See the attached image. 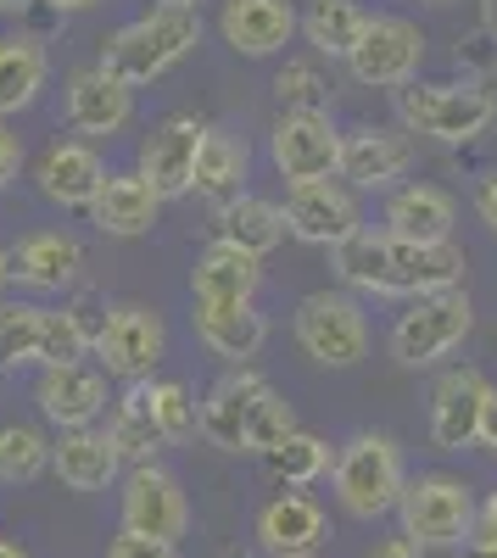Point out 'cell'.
I'll use <instances>...</instances> for the list:
<instances>
[{
	"instance_id": "cell-1",
	"label": "cell",
	"mask_w": 497,
	"mask_h": 558,
	"mask_svg": "<svg viewBox=\"0 0 497 558\" xmlns=\"http://www.w3.org/2000/svg\"><path fill=\"white\" fill-rule=\"evenodd\" d=\"M470 257L453 241H397L386 229H357L336 246L341 286L364 296H431V291H459Z\"/></svg>"
},
{
	"instance_id": "cell-2",
	"label": "cell",
	"mask_w": 497,
	"mask_h": 558,
	"mask_svg": "<svg viewBox=\"0 0 497 558\" xmlns=\"http://www.w3.org/2000/svg\"><path fill=\"white\" fill-rule=\"evenodd\" d=\"M207 447L218 452H235V458H263L275 452L291 430H296V413L291 402L268 386L263 375L252 368H235V375H223L207 397H202V425Z\"/></svg>"
},
{
	"instance_id": "cell-3",
	"label": "cell",
	"mask_w": 497,
	"mask_h": 558,
	"mask_svg": "<svg viewBox=\"0 0 497 558\" xmlns=\"http://www.w3.org/2000/svg\"><path fill=\"white\" fill-rule=\"evenodd\" d=\"M202 45V12L179 7V0H162L146 17H134L129 28H118L101 45V68L112 78H123L129 89H146L157 78H168L179 62Z\"/></svg>"
},
{
	"instance_id": "cell-4",
	"label": "cell",
	"mask_w": 497,
	"mask_h": 558,
	"mask_svg": "<svg viewBox=\"0 0 497 558\" xmlns=\"http://www.w3.org/2000/svg\"><path fill=\"white\" fill-rule=\"evenodd\" d=\"M330 486H336V502L347 508V520H357V525L397 514V497L409 486V463H402L397 436L357 430L330 463Z\"/></svg>"
},
{
	"instance_id": "cell-5",
	"label": "cell",
	"mask_w": 497,
	"mask_h": 558,
	"mask_svg": "<svg viewBox=\"0 0 497 558\" xmlns=\"http://www.w3.org/2000/svg\"><path fill=\"white\" fill-rule=\"evenodd\" d=\"M397 118L409 134L436 140V146H470L497 123V96L481 78L453 84H402L397 89Z\"/></svg>"
},
{
	"instance_id": "cell-6",
	"label": "cell",
	"mask_w": 497,
	"mask_h": 558,
	"mask_svg": "<svg viewBox=\"0 0 497 558\" xmlns=\"http://www.w3.org/2000/svg\"><path fill=\"white\" fill-rule=\"evenodd\" d=\"M397 525L420 553H441V547H464L470 525H475V497L459 475H414L397 497Z\"/></svg>"
},
{
	"instance_id": "cell-7",
	"label": "cell",
	"mask_w": 497,
	"mask_h": 558,
	"mask_svg": "<svg viewBox=\"0 0 497 558\" xmlns=\"http://www.w3.org/2000/svg\"><path fill=\"white\" fill-rule=\"evenodd\" d=\"M470 330H475V302L464 286L414 296L409 313H397V324H391V357L402 368H431L447 352H459L470 341Z\"/></svg>"
},
{
	"instance_id": "cell-8",
	"label": "cell",
	"mask_w": 497,
	"mask_h": 558,
	"mask_svg": "<svg viewBox=\"0 0 497 558\" xmlns=\"http://www.w3.org/2000/svg\"><path fill=\"white\" fill-rule=\"evenodd\" d=\"M296 347L319 368H357L369 357V313L352 291H313L296 302Z\"/></svg>"
},
{
	"instance_id": "cell-9",
	"label": "cell",
	"mask_w": 497,
	"mask_h": 558,
	"mask_svg": "<svg viewBox=\"0 0 497 558\" xmlns=\"http://www.w3.org/2000/svg\"><path fill=\"white\" fill-rule=\"evenodd\" d=\"M118 520L129 536H157V542H173L191 531V497L185 486H179L173 470H162V463H129L123 475V497H118Z\"/></svg>"
},
{
	"instance_id": "cell-10",
	"label": "cell",
	"mask_w": 497,
	"mask_h": 558,
	"mask_svg": "<svg viewBox=\"0 0 497 558\" xmlns=\"http://www.w3.org/2000/svg\"><path fill=\"white\" fill-rule=\"evenodd\" d=\"M425 62V34L409 17H369L357 45L347 51V73L364 89H402L420 78Z\"/></svg>"
},
{
	"instance_id": "cell-11",
	"label": "cell",
	"mask_w": 497,
	"mask_h": 558,
	"mask_svg": "<svg viewBox=\"0 0 497 558\" xmlns=\"http://www.w3.org/2000/svg\"><path fill=\"white\" fill-rule=\"evenodd\" d=\"M96 357L107 368V380H123V386L151 380L157 363L168 357V324H162V313L146 307V302H118L107 313V330L96 341Z\"/></svg>"
},
{
	"instance_id": "cell-12",
	"label": "cell",
	"mask_w": 497,
	"mask_h": 558,
	"mask_svg": "<svg viewBox=\"0 0 497 558\" xmlns=\"http://www.w3.org/2000/svg\"><path fill=\"white\" fill-rule=\"evenodd\" d=\"M357 229H364V207L341 179H307L286 191V235H296L302 246L336 252Z\"/></svg>"
},
{
	"instance_id": "cell-13",
	"label": "cell",
	"mask_w": 497,
	"mask_h": 558,
	"mask_svg": "<svg viewBox=\"0 0 497 558\" xmlns=\"http://www.w3.org/2000/svg\"><path fill=\"white\" fill-rule=\"evenodd\" d=\"M268 157H275L286 184L336 179L341 173V129L330 123V112H280L275 134H268Z\"/></svg>"
},
{
	"instance_id": "cell-14",
	"label": "cell",
	"mask_w": 497,
	"mask_h": 558,
	"mask_svg": "<svg viewBox=\"0 0 497 558\" xmlns=\"http://www.w3.org/2000/svg\"><path fill=\"white\" fill-rule=\"evenodd\" d=\"M497 386L481 375V368H447L431 391V447L436 452H464L481 441L486 408H492Z\"/></svg>"
},
{
	"instance_id": "cell-15",
	"label": "cell",
	"mask_w": 497,
	"mask_h": 558,
	"mask_svg": "<svg viewBox=\"0 0 497 558\" xmlns=\"http://www.w3.org/2000/svg\"><path fill=\"white\" fill-rule=\"evenodd\" d=\"M202 134L207 123H196L191 112H173L162 118L146 140H141V162H134V173H141L151 191L162 202L173 196H191V184H196V151H202Z\"/></svg>"
},
{
	"instance_id": "cell-16",
	"label": "cell",
	"mask_w": 497,
	"mask_h": 558,
	"mask_svg": "<svg viewBox=\"0 0 497 558\" xmlns=\"http://www.w3.org/2000/svg\"><path fill=\"white\" fill-rule=\"evenodd\" d=\"M68 129L84 140H112L134 123V89L123 78H112L101 62L96 68H73L68 73V96H62Z\"/></svg>"
},
{
	"instance_id": "cell-17",
	"label": "cell",
	"mask_w": 497,
	"mask_h": 558,
	"mask_svg": "<svg viewBox=\"0 0 497 558\" xmlns=\"http://www.w3.org/2000/svg\"><path fill=\"white\" fill-rule=\"evenodd\" d=\"M34 402L39 413L51 418L57 430H84L107 413V368L101 363H57V368H39L34 380Z\"/></svg>"
},
{
	"instance_id": "cell-18",
	"label": "cell",
	"mask_w": 497,
	"mask_h": 558,
	"mask_svg": "<svg viewBox=\"0 0 497 558\" xmlns=\"http://www.w3.org/2000/svg\"><path fill=\"white\" fill-rule=\"evenodd\" d=\"M252 536H257V553H268V558H313L330 536V520L307 492H280L257 508Z\"/></svg>"
},
{
	"instance_id": "cell-19",
	"label": "cell",
	"mask_w": 497,
	"mask_h": 558,
	"mask_svg": "<svg viewBox=\"0 0 497 558\" xmlns=\"http://www.w3.org/2000/svg\"><path fill=\"white\" fill-rule=\"evenodd\" d=\"M302 17L291 0H223V12H218V34L223 45H230L235 57H280L286 45L296 39Z\"/></svg>"
},
{
	"instance_id": "cell-20",
	"label": "cell",
	"mask_w": 497,
	"mask_h": 558,
	"mask_svg": "<svg viewBox=\"0 0 497 558\" xmlns=\"http://www.w3.org/2000/svg\"><path fill=\"white\" fill-rule=\"evenodd\" d=\"M107 179V162L89 140H51L34 162V191L51 202V207H89Z\"/></svg>"
},
{
	"instance_id": "cell-21",
	"label": "cell",
	"mask_w": 497,
	"mask_h": 558,
	"mask_svg": "<svg viewBox=\"0 0 497 558\" xmlns=\"http://www.w3.org/2000/svg\"><path fill=\"white\" fill-rule=\"evenodd\" d=\"M414 168V140L397 129H352L341 134V179L352 191H391V184Z\"/></svg>"
},
{
	"instance_id": "cell-22",
	"label": "cell",
	"mask_w": 497,
	"mask_h": 558,
	"mask_svg": "<svg viewBox=\"0 0 497 558\" xmlns=\"http://www.w3.org/2000/svg\"><path fill=\"white\" fill-rule=\"evenodd\" d=\"M7 268L28 291H68L84 274V246L73 235H62V229H34V235H23L7 252Z\"/></svg>"
},
{
	"instance_id": "cell-23",
	"label": "cell",
	"mask_w": 497,
	"mask_h": 558,
	"mask_svg": "<svg viewBox=\"0 0 497 558\" xmlns=\"http://www.w3.org/2000/svg\"><path fill=\"white\" fill-rule=\"evenodd\" d=\"M84 213H89V223H96L101 235L134 241V235H151V223H157V213H162V196L129 168V173H107L101 191H96V202H89Z\"/></svg>"
},
{
	"instance_id": "cell-24",
	"label": "cell",
	"mask_w": 497,
	"mask_h": 558,
	"mask_svg": "<svg viewBox=\"0 0 497 558\" xmlns=\"http://www.w3.org/2000/svg\"><path fill=\"white\" fill-rule=\"evenodd\" d=\"M196 341L223 363H252L268 347V318L252 302H196Z\"/></svg>"
},
{
	"instance_id": "cell-25",
	"label": "cell",
	"mask_w": 497,
	"mask_h": 558,
	"mask_svg": "<svg viewBox=\"0 0 497 558\" xmlns=\"http://www.w3.org/2000/svg\"><path fill=\"white\" fill-rule=\"evenodd\" d=\"M459 223V202L441 184H397L386 196V235L397 241H453Z\"/></svg>"
},
{
	"instance_id": "cell-26",
	"label": "cell",
	"mask_w": 497,
	"mask_h": 558,
	"mask_svg": "<svg viewBox=\"0 0 497 558\" xmlns=\"http://www.w3.org/2000/svg\"><path fill=\"white\" fill-rule=\"evenodd\" d=\"M51 475L68 486V492H107L118 475H123V458L112 452L107 430L84 425V430H62L51 441Z\"/></svg>"
},
{
	"instance_id": "cell-27",
	"label": "cell",
	"mask_w": 497,
	"mask_h": 558,
	"mask_svg": "<svg viewBox=\"0 0 497 558\" xmlns=\"http://www.w3.org/2000/svg\"><path fill=\"white\" fill-rule=\"evenodd\" d=\"M257 286H263V257H252L230 241H213L191 268V296L196 302H252Z\"/></svg>"
},
{
	"instance_id": "cell-28",
	"label": "cell",
	"mask_w": 497,
	"mask_h": 558,
	"mask_svg": "<svg viewBox=\"0 0 497 558\" xmlns=\"http://www.w3.org/2000/svg\"><path fill=\"white\" fill-rule=\"evenodd\" d=\"M246 168H252L246 140L230 134V129H207L202 151H196V184H191V191L202 202H213V207H230L246 191Z\"/></svg>"
},
{
	"instance_id": "cell-29",
	"label": "cell",
	"mask_w": 497,
	"mask_h": 558,
	"mask_svg": "<svg viewBox=\"0 0 497 558\" xmlns=\"http://www.w3.org/2000/svg\"><path fill=\"white\" fill-rule=\"evenodd\" d=\"M51 57L34 34H0V118H17L45 96Z\"/></svg>"
},
{
	"instance_id": "cell-30",
	"label": "cell",
	"mask_w": 497,
	"mask_h": 558,
	"mask_svg": "<svg viewBox=\"0 0 497 558\" xmlns=\"http://www.w3.org/2000/svg\"><path fill=\"white\" fill-rule=\"evenodd\" d=\"M218 241H230L252 257H268L286 241V207L268 202V196H235L230 207H218Z\"/></svg>"
},
{
	"instance_id": "cell-31",
	"label": "cell",
	"mask_w": 497,
	"mask_h": 558,
	"mask_svg": "<svg viewBox=\"0 0 497 558\" xmlns=\"http://www.w3.org/2000/svg\"><path fill=\"white\" fill-rule=\"evenodd\" d=\"M107 441L123 463H151L168 441L151 418V402H146V380H134L123 391V402H112V418H107Z\"/></svg>"
},
{
	"instance_id": "cell-32",
	"label": "cell",
	"mask_w": 497,
	"mask_h": 558,
	"mask_svg": "<svg viewBox=\"0 0 497 558\" xmlns=\"http://www.w3.org/2000/svg\"><path fill=\"white\" fill-rule=\"evenodd\" d=\"M364 23H369V12L357 7V0H307V12H302L307 45L319 57H330V62H347V51L357 45Z\"/></svg>"
},
{
	"instance_id": "cell-33",
	"label": "cell",
	"mask_w": 497,
	"mask_h": 558,
	"mask_svg": "<svg viewBox=\"0 0 497 558\" xmlns=\"http://www.w3.org/2000/svg\"><path fill=\"white\" fill-rule=\"evenodd\" d=\"M263 463H268V475H275L280 486L302 492V486H313V481H325V475H330L336 452H330V441H325V436H313V430H302V425H296L275 452H263Z\"/></svg>"
},
{
	"instance_id": "cell-34",
	"label": "cell",
	"mask_w": 497,
	"mask_h": 558,
	"mask_svg": "<svg viewBox=\"0 0 497 558\" xmlns=\"http://www.w3.org/2000/svg\"><path fill=\"white\" fill-rule=\"evenodd\" d=\"M51 470V441L39 425H0V486H34Z\"/></svg>"
},
{
	"instance_id": "cell-35",
	"label": "cell",
	"mask_w": 497,
	"mask_h": 558,
	"mask_svg": "<svg viewBox=\"0 0 497 558\" xmlns=\"http://www.w3.org/2000/svg\"><path fill=\"white\" fill-rule=\"evenodd\" d=\"M146 402H151V418L162 441H191L196 425H202V402L185 380H146Z\"/></svg>"
},
{
	"instance_id": "cell-36",
	"label": "cell",
	"mask_w": 497,
	"mask_h": 558,
	"mask_svg": "<svg viewBox=\"0 0 497 558\" xmlns=\"http://www.w3.org/2000/svg\"><path fill=\"white\" fill-rule=\"evenodd\" d=\"M39 313L34 302H0V368H23L39 357Z\"/></svg>"
},
{
	"instance_id": "cell-37",
	"label": "cell",
	"mask_w": 497,
	"mask_h": 558,
	"mask_svg": "<svg viewBox=\"0 0 497 558\" xmlns=\"http://www.w3.org/2000/svg\"><path fill=\"white\" fill-rule=\"evenodd\" d=\"M275 96L286 112H325L330 107V78L313 62H286L275 73Z\"/></svg>"
},
{
	"instance_id": "cell-38",
	"label": "cell",
	"mask_w": 497,
	"mask_h": 558,
	"mask_svg": "<svg viewBox=\"0 0 497 558\" xmlns=\"http://www.w3.org/2000/svg\"><path fill=\"white\" fill-rule=\"evenodd\" d=\"M89 347H84V336L73 330V318H68V307H45L39 313V368H57V363H78Z\"/></svg>"
},
{
	"instance_id": "cell-39",
	"label": "cell",
	"mask_w": 497,
	"mask_h": 558,
	"mask_svg": "<svg viewBox=\"0 0 497 558\" xmlns=\"http://www.w3.org/2000/svg\"><path fill=\"white\" fill-rule=\"evenodd\" d=\"M68 307V318H73V330L84 336V347L96 352V341H101V330H107V313H112V302H107V291H96V286H84L73 302H62Z\"/></svg>"
},
{
	"instance_id": "cell-40",
	"label": "cell",
	"mask_w": 497,
	"mask_h": 558,
	"mask_svg": "<svg viewBox=\"0 0 497 558\" xmlns=\"http://www.w3.org/2000/svg\"><path fill=\"white\" fill-rule=\"evenodd\" d=\"M459 68H464V78H475V73H492V68H497V34H492V28H481V34L459 39Z\"/></svg>"
},
{
	"instance_id": "cell-41",
	"label": "cell",
	"mask_w": 497,
	"mask_h": 558,
	"mask_svg": "<svg viewBox=\"0 0 497 558\" xmlns=\"http://www.w3.org/2000/svg\"><path fill=\"white\" fill-rule=\"evenodd\" d=\"M475 558H497V492L475 508V525H470V542H464Z\"/></svg>"
},
{
	"instance_id": "cell-42",
	"label": "cell",
	"mask_w": 497,
	"mask_h": 558,
	"mask_svg": "<svg viewBox=\"0 0 497 558\" xmlns=\"http://www.w3.org/2000/svg\"><path fill=\"white\" fill-rule=\"evenodd\" d=\"M107 558H179V547L173 542H157V536H118L112 547H107Z\"/></svg>"
},
{
	"instance_id": "cell-43",
	"label": "cell",
	"mask_w": 497,
	"mask_h": 558,
	"mask_svg": "<svg viewBox=\"0 0 497 558\" xmlns=\"http://www.w3.org/2000/svg\"><path fill=\"white\" fill-rule=\"evenodd\" d=\"M17 168H23V140L7 129V118H0V191L17 179Z\"/></svg>"
},
{
	"instance_id": "cell-44",
	"label": "cell",
	"mask_w": 497,
	"mask_h": 558,
	"mask_svg": "<svg viewBox=\"0 0 497 558\" xmlns=\"http://www.w3.org/2000/svg\"><path fill=\"white\" fill-rule=\"evenodd\" d=\"M475 213H481V223L497 235V173H486V179H481V191H475Z\"/></svg>"
},
{
	"instance_id": "cell-45",
	"label": "cell",
	"mask_w": 497,
	"mask_h": 558,
	"mask_svg": "<svg viewBox=\"0 0 497 558\" xmlns=\"http://www.w3.org/2000/svg\"><path fill=\"white\" fill-rule=\"evenodd\" d=\"M369 558H425V553H420V547H414L409 536L397 531V536H386V542H380V547H375Z\"/></svg>"
},
{
	"instance_id": "cell-46",
	"label": "cell",
	"mask_w": 497,
	"mask_h": 558,
	"mask_svg": "<svg viewBox=\"0 0 497 558\" xmlns=\"http://www.w3.org/2000/svg\"><path fill=\"white\" fill-rule=\"evenodd\" d=\"M481 447L497 458V397H492V408H486V425H481Z\"/></svg>"
},
{
	"instance_id": "cell-47",
	"label": "cell",
	"mask_w": 497,
	"mask_h": 558,
	"mask_svg": "<svg viewBox=\"0 0 497 558\" xmlns=\"http://www.w3.org/2000/svg\"><path fill=\"white\" fill-rule=\"evenodd\" d=\"M45 7H57V12L68 17V12H89V7H101V0H45Z\"/></svg>"
},
{
	"instance_id": "cell-48",
	"label": "cell",
	"mask_w": 497,
	"mask_h": 558,
	"mask_svg": "<svg viewBox=\"0 0 497 558\" xmlns=\"http://www.w3.org/2000/svg\"><path fill=\"white\" fill-rule=\"evenodd\" d=\"M0 558H28V547L12 542V536H0Z\"/></svg>"
},
{
	"instance_id": "cell-49",
	"label": "cell",
	"mask_w": 497,
	"mask_h": 558,
	"mask_svg": "<svg viewBox=\"0 0 497 558\" xmlns=\"http://www.w3.org/2000/svg\"><path fill=\"white\" fill-rule=\"evenodd\" d=\"M481 28L497 34V0H481Z\"/></svg>"
},
{
	"instance_id": "cell-50",
	"label": "cell",
	"mask_w": 497,
	"mask_h": 558,
	"mask_svg": "<svg viewBox=\"0 0 497 558\" xmlns=\"http://www.w3.org/2000/svg\"><path fill=\"white\" fill-rule=\"evenodd\" d=\"M12 286V268H7V252H0V291Z\"/></svg>"
},
{
	"instance_id": "cell-51",
	"label": "cell",
	"mask_w": 497,
	"mask_h": 558,
	"mask_svg": "<svg viewBox=\"0 0 497 558\" xmlns=\"http://www.w3.org/2000/svg\"><path fill=\"white\" fill-rule=\"evenodd\" d=\"M223 558H257V553H241V547H230V553H223Z\"/></svg>"
},
{
	"instance_id": "cell-52",
	"label": "cell",
	"mask_w": 497,
	"mask_h": 558,
	"mask_svg": "<svg viewBox=\"0 0 497 558\" xmlns=\"http://www.w3.org/2000/svg\"><path fill=\"white\" fill-rule=\"evenodd\" d=\"M12 7H23V0H0V12H12Z\"/></svg>"
},
{
	"instance_id": "cell-53",
	"label": "cell",
	"mask_w": 497,
	"mask_h": 558,
	"mask_svg": "<svg viewBox=\"0 0 497 558\" xmlns=\"http://www.w3.org/2000/svg\"><path fill=\"white\" fill-rule=\"evenodd\" d=\"M425 7H453V0H425Z\"/></svg>"
},
{
	"instance_id": "cell-54",
	"label": "cell",
	"mask_w": 497,
	"mask_h": 558,
	"mask_svg": "<svg viewBox=\"0 0 497 558\" xmlns=\"http://www.w3.org/2000/svg\"><path fill=\"white\" fill-rule=\"evenodd\" d=\"M179 7H196V0H179Z\"/></svg>"
}]
</instances>
